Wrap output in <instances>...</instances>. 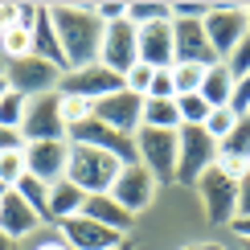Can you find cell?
I'll use <instances>...</instances> for the list:
<instances>
[{
    "instance_id": "7dc6e473",
    "label": "cell",
    "mask_w": 250,
    "mask_h": 250,
    "mask_svg": "<svg viewBox=\"0 0 250 250\" xmlns=\"http://www.w3.org/2000/svg\"><path fill=\"white\" fill-rule=\"evenodd\" d=\"M181 250H197V246H181Z\"/></svg>"
},
{
    "instance_id": "d590c367",
    "label": "cell",
    "mask_w": 250,
    "mask_h": 250,
    "mask_svg": "<svg viewBox=\"0 0 250 250\" xmlns=\"http://www.w3.org/2000/svg\"><path fill=\"white\" fill-rule=\"evenodd\" d=\"M0 152H25V135L17 127H0Z\"/></svg>"
},
{
    "instance_id": "ab89813d",
    "label": "cell",
    "mask_w": 250,
    "mask_h": 250,
    "mask_svg": "<svg viewBox=\"0 0 250 250\" xmlns=\"http://www.w3.org/2000/svg\"><path fill=\"white\" fill-rule=\"evenodd\" d=\"M33 250H70V246L62 242V238H45V242H37Z\"/></svg>"
},
{
    "instance_id": "ee69618b",
    "label": "cell",
    "mask_w": 250,
    "mask_h": 250,
    "mask_svg": "<svg viewBox=\"0 0 250 250\" xmlns=\"http://www.w3.org/2000/svg\"><path fill=\"white\" fill-rule=\"evenodd\" d=\"M4 95H8V78L0 74V99H4Z\"/></svg>"
},
{
    "instance_id": "bcb514c9",
    "label": "cell",
    "mask_w": 250,
    "mask_h": 250,
    "mask_svg": "<svg viewBox=\"0 0 250 250\" xmlns=\"http://www.w3.org/2000/svg\"><path fill=\"white\" fill-rule=\"evenodd\" d=\"M4 193H8V185H0V197H4Z\"/></svg>"
},
{
    "instance_id": "4dcf8cb0",
    "label": "cell",
    "mask_w": 250,
    "mask_h": 250,
    "mask_svg": "<svg viewBox=\"0 0 250 250\" xmlns=\"http://www.w3.org/2000/svg\"><path fill=\"white\" fill-rule=\"evenodd\" d=\"M152 78H156V70L152 66H144V62H135V66L123 74V86L131 90V95H140V99H148V90H152Z\"/></svg>"
},
{
    "instance_id": "f1b7e54d",
    "label": "cell",
    "mask_w": 250,
    "mask_h": 250,
    "mask_svg": "<svg viewBox=\"0 0 250 250\" xmlns=\"http://www.w3.org/2000/svg\"><path fill=\"white\" fill-rule=\"evenodd\" d=\"M58 99H62V123H66V131L95 115V103H86V99H74V95H58Z\"/></svg>"
},
{
    "instance_id": "c3c4849f",
    "label": "cell",
    "mask_w": 250,
    "mask_h": 250,
    "mask_svg": "<svg viewBox=\"0 0 250 250\" xmlns=\"http://www.w3.org/2000/svg\"><path fill=\"white\" fill-rule=\"evenodd\" d=\"M246 115H250V107H246Z\"/></svg>"
},
{
    "instance_id": "f35d334b",
    "label": "cell",
    "mask_w": 250,
    "mask_h": 250,
    "mask_svg": "<svg viewBox=\"0 0 250 250\" xmlns=\"http://www.w3.org/2000/svg\"><path fill=\"white\" fill-rule=\"evenodd\" d=\"M230 234L238 238V242H250V217H234V222H230Z\"/></svg>"
},
{
    "instance_id": "d6a6232c",
    "label": "cell",
    "mask_w": 250,
    "mask_h": 250,
    "mask_svg": "<svg viewBox=\"0 0 250 250\" xmlns=\"http://www.w3.org/2000/svg\"><path fill=\"white\" fill-rule=\"evenodd\" d=\"M25 176V152H0V185H13Z\"/></svg>"
},
{
    "instance_id": "9a60e30c",
    "label": "cell",
    "mask_w": 250,
    "mask_h": 250,
    "mask_svg": "<svg viewBox=\"0 0 250 250\" xmlns=\"http://www.w3.org/2000/svg\"><path fill=\"white\" fill-rule=\"evenodd\" d=\"M172 49L176 62H189V66H217V54L205 37L201 21H172Z\"/></svg>"
},
{
    "instance_id": "30bf717a",
    "label": "cell",
    "mask_w": 250,
    "mask_h": 250,
    "mask_svg": "<svg viewBox=\"0 0 250 250\" xmlns=\"http://www.w3.org/2000/svg\"><path fill=\"white\" fill-rule=\"evenodd\" d=\"M21 135H25V144L66 140V123H62V99H58V90H54V95H41V99H29Z\"/></svg>"
},
{
    "instance_id": "ffe728a7",
    "label": "cell",
    "mask_w": 250,
    "mask_h": 250,
    "mask_svg": "<svg viewBox=\"0 0 250 250\" xmlns=\"http://www.w3.org/2000/svg\"><path fill=\"white\" fill-rule=\"evenodd\" d=\"M82 201H86V193H82L74 181L62 176L58 185H49V222H66V217H74L82 209Z\"/></svg>"
},
{
    "instance_id": "836d02e7",
    "label": "cell",
    "mask_w": 250,
    "mask_h": 250,
    "mask_svg": "<svg viewBox=\"0 0 250 250\" xmlns=\"http://www.w3.org/2000/svg\"><path fill=\"white\" fill-rule=\"evenodd\" d=\"M148 99H176V82H172V70H156Z\"/></svg>"
},
{
    "instance_id": "ac0fdd59",
    "label": "cell",
    "mask_w": 250,
    "mask_h": 250,
    "mask_svg": "<svg viewBox=\"0 0 250 250\" xmlns=\"http://www.w3.org/2000/svg\"><path fill=\"white\" fill-rule=\"evenodd\" d=\"M78 213L90 217V222H99V226H107V230H115V234H123V238L131 234V222H135V217L123 209V205H119L111 193H90L86 201H82Z\"/></svg>"
},
{
    "instance_id": "52a82bcc",
    "label": "cell",
    "mask_w": 250,
    "mask_h": 250,
    "mask_svg": "<svg viewBox=\"0 0 250 250\" xmlns=\"http://www.w3.org/2000/svg\"><path fill=\"white\" fill-rule=\"evenodd\" d=\"M4 78H8V86H13L17 95H25V99L54 95V90L62 86V70L49 66V62H41V58H33V54L21 58V62H8Z\"/></svg>"
},
{
    "instance_id": "8d00e7d4",
    "label": "cell",
    "mask_w": 250,
    "mask_h": 250,
    "mask_svg": "<svg viewBox=\"0 0 250 250\" xmlns=\"http://www.w3.org/2000/svg\"><path fill=\"white\" fill-rule=\"evenodd\" d=\"M21 25V4H0V33Z\"/></svg>"
},
{
    "instance_id": "4fadbf2b",
    "label": "cell",
    "mask_w": 250,
    "mask_h": 250,
    "mask_svg": "<svg viewBox=\"0 0 250 250\" xmlns=\"http://www.w3.org/2000/svg\"><path fill=\"white\" fill-rule=\"evenodd\" d=\"M95 119L107 123V127H115V131H123V135H135L140 123H144V99L123 86V90H115V95L95 103Z\"/></svg>"
},
{
    "instance_id": "5bb4252c",
    "label": "cell",
    "mask_w": 250,
    "mask_h": 250,
    "mask_svg": "<svg viewBox=\"0 0 250 250\" xmlns=\"http://www.w3.org/2000/svg\"><path fill=\"white\" fill-rule=\"evenodd\" d=\"M58 230H62V242H66L70 250H115L123 242V234L115 230H107V226H99V222H90V217H66V222H58ZM131 238V234H127Z\"/></svg>"
},
{
    "instance_id": "4316f807",
    "label": "cell",
    "mask_w": 250,
    "mask_h": 250,
    "mask_svg": "<svg viewBox=\"0 0 250 250\" xmlns=\"http://www.w3.org/2000/svg\"><path fill=\"white\" fill-rule=\"evenodd\" d=\"M25 111H29V99H25V95H17V90L8 86V95L0 99V127H17V131H21V123H25Z\"/></svg>"
},
{
    "instance_id": "6da1fadb",
    "label": "cell",
    "mask_w": 250,
    "mask_h": 250,
    "mask_svg": "<svg viewBox=\"0 0 250 250\" xmlns=\"http://www.w3.org/2000/svg\"><path fill=\"white\" fill-rule=\"evenodd\" d=\"M49 25H54V33H58V41H62V54H66L70 70L99 62L107 25L99 21L95 8H82V4H49Z\"/></svg>"
},
{
    "instance_id": "484cf974",
    "label": "cell",
    "mask_w": 250,
    "mask_h": 250,
    "mask_svg": "<svg viewBox=\"0 0 250 250\" xmlns=\"http://www.w3.org/2000/svg\"><path fill=\"white\" fill-rule=\"evenodd\" d=\"M209 66H189V62H176L172 66V82H176V95H201V82Z\"/></svg>"
},
{
    "instance_id": "8992f818",
    "label": "cell",
    "mask_w": 250,
    "mask_h": 250,
    "mask_svg": "<svg viewBox=\"0 0 250 250\" xmlns=\"http://www.w3.org/2000/svg\"><path fill=\"white\" fill-rule=\"evenodd\" d=\"M193 189L201 193V205H205L209 226H230L238 217V181H230L222 168H209Z\"/></svg>"
},
{
    "instance_id": "ba28073f",
    "label": "cell",
    "mask_w": 250,
    "mask_h": 250,
    "mask_svg": "<svg viewBox=\"0 0 250 250\" xmlns=\"http://www.w3.org/2000/svg\"><path fill=\"white\" fill-rule=\"evenodd\" d=\"M201 25H205V37H209L217 62H226V58L234 54V45L246 37V8L242 4H226V8L213 4L209 17H205Z\"/></svg>"
},
{
    "instance_id": "74e56055",
    "label": "cell",
    "mask_w": 250,
    "mask_h": 250,
    "mask_svg": "<svg viewBox=\"0 0 250 250\" xmlns=\"http://www.w3.org/2000/svg\"><path fill=\"white\" fill-rule=\"evenodd\" d=\"M238 217H250V172L238 181Z\"/></svg>"
},
{
    "instance_id": "603a6c76",
    "label": "cell",
    "mask_w": 250,
    "mask_h": 250,
    "mask_svg": "<svg viewBox=\"0 0 250 250\" xmlns=\"http://www.w3.org/2000/svg\"><path fill=\"white\" fill-rule=\"evenodd\" d=\"M13 193L21 197V201H29V209H33L41 222H49V185L45 181H37V176H21V181L13 185Z\"/></svg>"
},
{
    "instance_id": "5b68a950",
    "label": "cell",
    "mask_w": 250,
    "mask_h": 250,
    "mask_svg": "<svg viewBox=\"0 0 250 250\" xmlns=\"http://www.w3.org/2000/svg\"><path fill=\"white\" fill-rule=\"evenodd\" d=\"M115 90H123V74L107 70L103 62H90V66H78V70H66V74H62L58 95H74V99L99 103V99L115 95Z\"/></svg>"
},
{
    "instance_id": "7c38bea8",
    "label": "cell",
    "mask_w": 250,
    "mask_h": 250,
    "mask_svg": "<svg viewBox=\"0 0 250 250\" xmlns=\"http://www.w3.org/2000/svg\"><path fill=\"white\" fill-rule=\"evenodd\" d=\"M70 164V140H41V144H25V172L37 176L45 185H58L66 176Z\"/></svg>"
},
{
    "instance_id": "e0dca14e",
    "label": "cell",
    "mask_w": 250,
    "mask_h": 250,
    "mask_svg": "<svg viewBox=\"0 0 250 250\" xmlns=\"http://www.w3.org/2000/svg\"><path fill=\"white\" fill-rule=\"evenodd\" d=\"M37 226H41V217H37L33 209H29V201H21V197H17L13 189L0 197V234H4V238L21 242V238L37 234Z\"/></svg>"
},
{
    "instance_id": "3957f363",
    "label": "cell",
    "mask_w": 250,
    "mask_h": 250,
    "mask_svg": "<svg viewBox=\"0 0 250 250\" xmlns=\"http://www.w3.org/2000/svg\"><path fill=\"white\" fill-rule=\"evenodd\" d=\"M176 185H197L217 164V140H209L205 127H181L176 131Z\"/></svg>"
},
{
    "instance_id": "2e32d148",
    "label": "cell",
    "mask_w": 250,
    "mask_h": 250,
    "mask_svg": "<svg viewBox=\"0 0 250 250\" xmlns=\"http://www.w3.org/2000/svg\"><path fill=\"white\" fill-rule=\"evenodd\" d=\"M140 62L152 70H172L176 49H172V21H156V25H140Z\"/></svg>"
},
{
    "instance_id": "7402d4cb",
    "label": "cell",
    "mask_w": 250,
    "mask_h": 250,
    "mask_svg": "<svg viewBox=\"0 0 250 250\" xmlns=\"http://www.w3.org/2000/svg\"><path fill=\"white\" fill-rule=\"evenodd\" d=\"M140 127H156V131H181L176 99H144V123H140Z\"/></svg>"
},
{
    "instance_id": "83f0119b",
    "label": "cell",
    "mask_w": 250,
    "mask_h": 250,
    "mask_svg": "<svg viewBox=\"0 0 250 250\" xmlns=\"http://www.w3.org/2000/svg\"><path fill=\"white\" fill-rule=\"evenodd\" d=\"M238 119H242V115H238L234 107H213V111H209V119H205V131H209V140L222 144L226 135L238 127Z\"/></svg>"
},
{
    "instance_id": "8fae6325",
    "label": "cell",
    "mask_w": 250,
    "mask_h": 250,
    "mask_svg": "<svg viewBox=\"0 0 250 250\" xmlns=\"http://www.w3.org/2000/svg\"><path fill=\"white\" fill-rule=\"evenodd\" d=\"M156 176L144 168V164H131V168H119V176H115V185H111V197L127 209L131 217L135 213H144L152 205V197H156Z\"/></svg>"
},
{
    "instance_id": "e575fe53",
    "label": "cell",
    "mask_w": 250,
    "mask_h": 250,
    "mask_svg": "<svg viewBox=\"0 0 250 250\" xmlns=\"http://www.w3.org/2000/svg\"><path fill=\"white\" fill-rule=\"evenodd\" d=\"M95 13H99L103 25H115V21L127 17V4H115V0H107V4H95Z\"/></svg>"
},
{
    "instance_id": "f6af8a7d",
    "label": "cell",
    "mask_w": 250,
    "mask_h": 250,
    "mask_svg": "<svg viewBox=\"0 0 250 250\" xmlns=\"http://www.w3.org/2000/svg\"><path fill=\"white\" fill-rule=\"evenodd\" d=\"M246 33H250V4H246Z\"/></svg>"
},
{
    "instance_id": "1f68e13d",
    "label": "cell",
    "mask_w": 250,
    "mask_h": 250,
    "mask_svg": "<svg viewBox=\"0 0 250 250\" xmlns=\"http://www.w3.org/2000/svg\"><path fill=\"white\" fill-rule=\"evenodd\" d=\"M127 21L140 29V25H156V21H172V17H168V4H127Z\"/></svg>"
},
{
    "instance_id": "d6986e66",
    "label": "cell",
    "mask_w": 250,
    "mask_h": 250,
    "mask_svg": "<svg viewBox=\"0 0 250 250\" xmlns=\"http://www.w3.org/2000/svg\"><path fill=\"white\" fill-rule=\"evenodd\" d=\"M33 58L49 62V66H58L62 74L70 70L66 54H62V41H58V33H54V25H49V8H41L37 21H33Z\"/></svg>"
},
{
    "instance_id": "44dd1931",
    "label": "cell",
    "mask_w": 250,
    "mask_h": 250,
    "mask_svg": "<svg viewBox=\"0 0 250 250\" xmlns=\"http://www.w3.org/2000/svg\"><path fill=\"white\" fill-rule=\"evenodd\" d=\"M201 99L209 103V107H230V103H234V78L226 74V66H222V62L205 70V82H201Z\"/></svg>"
},
{
    "instance_id": "60d3db41",
    "label": "cell",
    "mask_w": 250,
    "mask_h": 250,
    "mask_svg": "<svg viewBox=\"0 0 250 250\" xmlns=\"http://www.w3.org/2000/svg\"><path fill=\"white\" fill-rule=\"evenodd\" d=\"M197 250H230L226 242H205V246H197Z\"/></svg>"
},
{
    "instance_id": "277c9868",
    "label": "cell",
    "mask_w": 250,
    "mask_h": 250,
    "mask_svg": "<svg viewBox=\"0 0 250 250\" xmlns=\"http://www.w3.org/2000/svg\"><path fill=\"white\" fill-rule=\"evenodd\" d=\"M176 131H156V127H140L135 131V152L140 164L156 176V185H172L176 181Z\"/></svg>"
},
{
    "instance_id": "7bdbcfd3",
    "label": "cell",
    "mask_w": 250,
    "mask_h": 250,
    "mask_svg": "<svg viewBox=\"0 0 250 250\" xmlns=\"http://www.w3.org/2000/svg\"><path fill=\"white\" fill-rule=\"evenodd\" d=\"M17 242H13V238H4V234H0V250H13Z\"/></svg>"
},
{
    "instance_id": "cb8c5ba5",
    "label": "cell",
    "mask_w": 250,
    "mask_h": 250,
    "mask_svg": "<svg viewBox=\"0 0 250 250\" xmlns=\"http://www.w3.org/2000/svg\"><path fill=\"white\" fill-rule=\"evenodd\" d=\"M209 103L201 95H176V115H181V127H205V119H209Z\"/></svg>"
},
{
    "instance_id": "9c48e42d",
    "label": "cell",
    "mask_w": 250,
    "mask_h": 250,
    "mask_svg": "<svg viewBox=\"0 0 250 250\" xmlns=\"http://www.w3.org/2000/svg\"><path fill=\"white\" fill-rule=\"evenodd\" d=\"M99 62H103L107 70H115V74H127L135 62H140V29H135L127 17L115 21V25H107V33H103V49H99Z\"/></svg>"
},
{
    "instance_id": "b9f144b4",
    "label": "cell",
    "mask_w": 250,
    "mask_h": 250,
    "mask_svg": "<svg viewBox=\"0 0 250 250\" xmlns=\"http://www.w3.org/2000/svg\"><path fill=\"white\" fill-rule=\"evenodd\" d=\"M115 250H135V238H123V242H119Z\"/></svg>"
},
{
    "instance_id": "7a4b0ae2",
    "label": "cell",
    "mask_w": 250,
    "mask_h": 250,
    "mask_svg": "<svg viewBox=\"0 0 250 250\" xmlns=\"http://www.w3.org/2000/svg\"><path fill=\"white\" fill-rule=\"evenodd\" d=\"M123 164L115 156L99 152V148H86V144H70V164H66V181H74L82 193H111Z\"/></svg>"
},
{
    "instance_id": "f546056e",
    "label": "cell",
    "mask_w": 250,
    "mask_h": 250,
    "mask_svg": "<svg viewBox=\"0 0 250 250\" xmlns=\"http://www.w3.org/2000/svg\"><path fill=\"white\" fill-rule=\"evenodd\" d=\"M222 66H226V74H230L234 82L250 74V33H246V37H242V41H238V45H234V54L226 58Z\"/></svg>"
},
{
    "instance_id": "d4e9b609",
    "label": "cell",
    "mask_w": 250,
    "mask_h": 250,
    "mask_svg": "<svg viewBox=\"0 0 250 250\" xmlns=\"http://www.w3.org/2000/svg\"><path fill=\"white\" fill-rule=\"evenodd\" d=\"M0 49H4V58H8V62L29 58V54H33V29L17 25V29H8V33H0Z\"/></svg>"
}]
</instances>
